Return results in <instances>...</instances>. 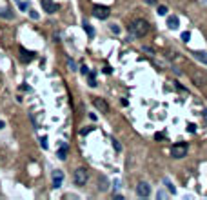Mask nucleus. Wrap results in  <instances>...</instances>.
Listing matches in <instances>:
<instances>
[{
	"mask_svg": "<svg viewBox=\"0 0 207 200\" xmlns=\"http://www.w3.org/2000/svg\"><path fill=\"white\" fill-rule=\"evenodd\" d=\"M129 31H131L133 37L142 38V37H145V35L149 33V22L144 20V18H136L131 26H129Z\"/></svg>",
	"mask_w": 207,
	"mask_h": 200,
	"instance_id": "nucleus-1",
	"label": "nucleus"
},
{
	"mask_svg": "<svg viewBox=\"0 0 207 200\" xmlns=\"http://www.w3.org/2000/svg\"><path fill=\"white\" fill-rule=\"evenodd\" d=\"M87 178H89V175H87V169H85V167H78V169L75 171V175H73V182H75L76 186H85Z\"/></svg>",
	"mask_w": 207,
	"mask_h": 200,
	"instance_id": "nucleus-2",
	"label": "nucleus"
},
{
	"mask_svg": "<svg viewBox=\"0 0 207 200\" xmlns=\"http://www.w3.org/2000/svg\"><path fill=\"white\" fill-rule=\"evenodd\" d=\"M109 15H111V11H109L107 6H95V7H93V17H95V18L105 20Z\"/></svg>",
	"mask_w": 207,
	"mask_h": 200,
	"instance_id": "nucleus-3",
	"label": "nucleus"
},
{
	"mask_svg": "<svg viewBox=\"0 0 207 200\" xmlns=\"http://www.w3.org/2000/svg\"><path fill=\"white\" fill-rule=\"evenodd\" d=\"M171 155L174 158H184L187 155V144H174L171 147Z\"/></svg>",
	"mask_w": 207,
	"mask_h": 200,
	"instance_id": "nucleus-4",
	"label": "nucleus"
},
{
	"mask_svg": "<svg viewBox=\"0 0 207 200\" xmlns=\"http://www.w3.org/2000/svg\"><path fill=\"white\" fill-rule=\"evenodd\" d=\"M40 2H42V7H44L45 13L53 15V13L58 11V4H57V2H53V0H40Z\"/></svg>",
	"mask_w": 207,
	"mask_h": 200,
	"instance_id": "nucleus-5",
	"label": "nucleus"
},
{
	"mask_svg": "<svg viewBox=\"0 0 207 200\" xmlns=\"http://www.w3.org/2000/svg\"><path fill=\"white\" fill-rule=\"evenodd\" d=\"M136 195L138 197H149L151 195V186L147 184V182H140L138 186H136Z\"/></svg>",
	"mask_w": 207,
	"mask_h": 200,
	"instance_id": "nucleus-6",
	"label": "nucleus"
},
{
	"mask_svg": "<svg viewBox=\"0 0 207 200\" xmlns=\"http://www.w3.org/2000/svg\"><path fill=\"white\" fill-rule=\"evenodd\" d=\"M58 146H60V149H58L57 157H58L60 160H65V158H67V151H69V146H67V142H64V140H60V142H58Z\"/></svg>",
	"mask_w": 207,
	"mask_h": 200,
	"instance_id": "nucleus-7",
	"label": "nucleus"
},
{
	"mask_svg": "<svg viewBox=\"0 0 207 200\" xmlns=\"http://www.w3.org/2000/svg\"><path fill=\"white\" fill-rule=\"evenodd\" d=\"M62 180H64V173L60 171V169H57V171L53 173V187L58 189V187L62 186Z\"/></svg>",
	"mask_w": 207,
	"mask_h": 200,
	"instance_id": "nucleus-8",
	"label": "nucleus"
},
{
	"mask_svg": "<svg viewBox=\"0 0 207 200\" xmlns=\"http://www.w3.org/2000/svg\"><path fill=\"white\" fill-rule=\"evenodd\" d=\"M93 104H95V107L100 109L102 113H107V111H109V106H107V102H105L104 98H95L93 100Z\"/></svg>",
	"mask_w": 207,
	"mask_h": 200,
	"instance_id": "nucleus-9",
	"label": "nucleus"
},
{
	"mask_svg": "<svg viewBox=\"0 0 207 200\" xmlns=\"http://www.w3.org/2000/svg\"><path fill=\"white\" fill-rule=\"evenodd\" d=\"M35 58V53L33 51H27L25 47H20V60L22 62H31Z\"/></svg>",
	"mask_w": 207,
	"mask_h": 200,
	"instance_id": "nucleus-10",
	"label": "nucleus"
},
{
	"mask_svg": "<svg viewBox=\"0 0 207 200\" xmlns=\"http://www.w3.org/2000/svg\"><path fill=\"white\" fill-rule=\"evenodd\" d=\"M191 78L194 80V84H196V86H204V84L207 82V77H205V75H202V73H196V71L193 73V77H191Z\"/></svg>",
	"mask_w": 207,
	"mask_h": 200,
	"instance_id": "nucleus-11",
	"label": "nucleus"
},
{
	"mask_svg": "<svg viewBox=\"0 0 207 200\" xmlns=\"http://www.w3.org/2000/svg\"><path fill=\"white\" fill-rule=\"evenodd\" d=\"M167 26H169V29H176V27L180 26V22H178V17L171 15V17L167 18Z\"/></svg>",
	"mask_w": 207,
	"mask_h": 200,
	"instance_id": "nucleus-12",
	"label": "nucleus"
},
{
	"mask_svg": "<svg viewBox=\"0 0 207 200\" xmlns=\"http://www.w3.org/2000/svg\"><path fill=\"white\" fill-rule=\"evenodd\" d=\"M193 55H194V58L200 60L202 64H207V53H205V51H194Z\"/></svg>",
	"mask_w": 207,
	"mask_h": 200,
	"instance_id": "nucleus-13",
	"label": "nucleus"
},
{
	"mask_svg": "<svg viewBox=\"0 0 207 200\" xmlns=\"http://www.w3.org/2000/svg\"><path fill=\"white\" fill-rule=\"evenodd\" d=\"M84 31H85V33H87V37H89V38H93V37H95V29H93V27H91V24H89V22H85V20H84Z\"/></svg>",
	"mask_w": 207,
	"mask_h": 200,
	"instance_id": "nucleus-14",
	"label": "nucleus"
},
{
	"mask_svg": "<svg viewBox=\"0 0 207 200\" xmlns=\"http://www.w3.org/2000/svg\"><path fill=\"white\" fill-rule=\"evenodd\" d=\"M87 75H89V86H91V87H96V80H95V75H96V73H95V71H89Z\"/></svg>",
	"mask_w": 207,
	"mask_h": 200,
	"instance_id": "nucleus-15",
	"label": "nucleus"
},
{
	"mask_svg": "<svg viewBox=\"0 0 207 200\" xmlns=\"http://www.w3.org/2000/svg\"><path fill=\"white\" fill-rule=\"evenodd\" d=\"M164 184H166L167 186V189H169V193H173V195H174V193H176V187H174V186H173V184H171V180H164Z\"/></svg>",
	"mask_w": 207,
	"mask_h": 200,
	"instance_id": "nucleus-16",
	"label": "nucleus"
},
{
	"mask_svg": "<svg viewBox=\"0 0 207 200\" xmlns=\"http://www.w3.org/2000/svg\"><path fill=\"white\" fill-rule=\"evenodd\" d=\"M0 17H4V18H11V17H13V13H11V9H0Z\"/></svg>",
	"mask_w": 207,
	"mask_h": 200,
	"instance_id": "nucleus-17",
	"label": "nucleus"
},
{
	"mask_svg": "<svg viewBox=\"0 0 207 200\" xmlns=\"http://www.w3.org/2000/svg\"><path fill=\"white\" fill-rule=\"evenodd\" d=\"M98 184H100L98 187H100L102 191H105V189H107V180H105V177H100V180H98Z\"/></svg>",
	"mask_w": 207,
	"mask_h": 200,
	"instance_id": "nucleus-18",
	"label": "nucleus"
},
{
	"mask_svg": "<svg viewBox=\"0 0 207 200\" xmlns=\"http://www.w3.org/2000/svg\"><path fill=\"white\" fill-rule=\"evenodd\" d=\"M158 15H160V17L167 15V7H166V6H158Z\"/></svg>",
	"mask_w": 207,
	"mask_h": 200,
	"instance_id": "nucleus-19",
	"label": "nucleus"
},
{
	"mask_svg": "<svg viewBox=\"0 0 207 200\" xmlns=\"http://www.w3.org/2000/svg\"><path fill=\"white\" fill-rule=\"evenodd\" d=\"M67 66H69V69H71V71H76V64H75V60H67Z\"/></svg>",
	"mask_w": 207,
	"mask_h": 200,
	"instance_id": "nucleus-20",
	"label": "nucleus"
},
{
	"mask_svg": "<svg viewBox=\"0 0 207 200\" xmlns=\"http://www.w3.org/2000/svg\"><path fill=\"white\" fill-rule=\"evenodd\" d=\"M189 38H191V33H189V31H184V33H182V40H184V42H189Z\"/></svg>",
	"mask_w": 207,
	"mask_h": 200,
	"instance_id": "nucleus-21",
	"label": "nucleus"
},
{
	"mask_svg": "<svg viewBox=\"0 0 207 200\" xmlns=\"http://www.w3.org/2000/svg\"><path fill=\"white\" fill-rule=\"evenodd\" d=\"M40 146L44 147V149H47V137H42L40 138Z\"/></svg>",
	"mask_w": 207,
	"mask_h": 200,
	"instance_id": "nucleus-22",
	"label": "nucleus"
},
{
	"mask_svg": "<svg viewBox=\"0 0 207 200\" xmlns=\"http://www.w3.org/2000/svg\"><path fill=\"white\" fill-rule=\"evenodd\" d=\"M111 31H113L115 35H118V33H120V27H118L116 24H113V26H111Z\"/></svg>",
	"mask_w": 207,
	"mask_h": 200,
	"instance_id": "nucleus-23",
	"label": "nucleus"
},
{
	"mask_svg": "<svg viewBox=\"0 0 207 200\" xmlns=\"http://www.w3.org/2000/svg\"><path fill=\"white\" fill-rule=\"evenodd\" d=\"M113 147H115L116 151H122V146H120V144H118L116 140H113Z\"/></svg>",
	"mask_w": 207,
	"mask_h": 200,
	"instance_id": "nucleus-24",
	"label": "nucleus"
},
{
	"mask_svg": "<svg viewBox=\"0 0 207 200\" xmlns=\"http://www.w3.org/2000/svg\"><path fill=\"white\" fill-rule=\"evenodd\" d=\"M80 73H82V75H87V73H89V67H87V66H82V67H80Z\"/></svg>",
	"mask_w": 207,
	"mask_h": 200,
	"instance_id": "nucleus-25",
	"label": "nucleus"
},
{
	"mask_svg": "<svg viewBox=\"0 0 207 200\" xmlns=\"http://www.w3.org/2000/svg\"><path fill=\"white\" fill-rule=\"evenodd\" d=\"M18 7H20L22 11H25V9H27V4H25V2H20V4H18Z\"/></svg>",
	"mask_w": 207,
	"mask_h": 200,
	"instance_id": "nucleus-26",
	"label": "nucleus"
},
{
	"mask_svg": "<svg viewBox=\"0 0 207 200\" xmlns=\"http://www.w3.org/2000/svg\"><path fill=\"white\" fill-rule=\"evenodd\" d=\"M29 15H31V18H38V13H37V11H31V13H29Z\"/></svg>",
	"mask_w": 207,
	"mask_h": 200,
	"instance_id": "nucleus-27",
	"label": "nucleus"
},
{
	"mask_svg": "<svg viewBox=\"0 0 207 200\" xmlns=\"http://www.w3.org/2000/svg\"><path fill=\"white\" fill-rule=\"evenodd\" d=\"M154 138H156V140H162V138H164V133H156V135H154Z\"/></svg>",
	"mask_w": 207,
	"mask_h": 200,
	"instance_id": "nucleus-28",
	"label": "nucleus"
},
{
	"mask_svg": "<svg viewBox=\"0 0 207 200\" xmlns=\"http://www.w3.org/2000/svg\"><path fill=\"white\" fill-rule=\"evenodd\" d=\"M111 71H113V69H111V67H109V66H105V67H104V73H107V75H109V73H111Z\"/></svg>",
	"mask_w": 207,
	"mask_h": 200,
	"instance_id": "nucleus-29",
	"label": "nucleus"
},
{
	"mask_svg": "<svg viewBox=\"0 0 207 200\" xmlns=\"http://www.w3.org/2000/svg\"><path fill=\"white\" fill-rule=\"evenodd\" d=\"M187 129H189V131H191V133H193V131H196V127H194V126H193V124H189V126H187Z\"/></svg>",
	"mask_w": 207,
	"mask_h": 200,
	"instance_id": "nucleus-30",
	"label": "nucleus"
},
{
	"mask_svg": "<svg viewBox=\"0 0 207 200\" xmlns=\"http://www.w3.org/2000/svg\"><path fill=\"white\" fill-rule=\"evenodd\" d=\"M144 2H147V4H151V6H154V4H156V0H144Z\"/></svg>",
	"mask_w": 207,
	"mask_h": 200,
	"instance_id": "nucleus-31",
	"label": "nucleus"
},
{
	"mask_svg": "<svg viewBox=\"0 0 207 200\" xmlns=\"http://www.w3.org/2000/svg\"><path fill=\"white\" fill-rule=\"evenodd\" d=\"M4 126H6V122H4V120H0V129H2Z\"/></svg>",
	"mask_w": 207,
	"mask_h": 200,
	"instance_id": "nucleus-32",
	"label": "nucleus"
}]
</instances>
